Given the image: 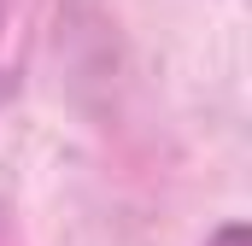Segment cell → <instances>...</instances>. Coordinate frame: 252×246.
Masks as SVG:
<instances>
[{"instance_id": "obj_1", "label": "cell", "mask_w": 252, "mask_h": 246, "mask_svg": "<svg viewBox=\"0 0 252 246\" xmlns=\"http://www.w3.org/2000/svg\"><path fill=\"white\" fill-rule=\"evenodd\" d=\"M205 246H252V241H247V223H223Z\"/></svg>"}]
</instances>
